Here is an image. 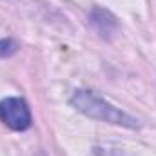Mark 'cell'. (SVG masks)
Listing matches in <instances>:
<instances>
[{
	"mask_svg": "<svg viewBox=\"0 0 156 156\" xmlns=\"http://www.w3.org/2000/svg\"><path fill=\"white\" fill-rule=\"evenodd\" d=\"M0 120L13 131H24L31 125V113L24 100L5 98L0 102Z\"/></svg>",
	"mask_w": 156,
	"mask_h": 156,
	"instance_id": "7a4b0ae2",
	"label": "cell"
},
{
	"mask_svg": "<svg viewBox=\"0 0 156 156\" xmlns=\"http://www.w3.org/2000/svg\"><path fill=\"white\" fill-rule=\"evenodd\" d=\"M16 42H13V40H0V58L2 56H9V55H13L15 51H16Z\"/></svg>",
	"mask_w": 156,
	"mask_h": 156,
	"instance_id": "3957f363",
	"label": "cell"
},
{
	"mask_svg": "<svg viewBox=\"0 0 156 156\" xmlns=\"http://www.w3.org/2000/svg\"><path fill=\"white\" fill-rule=\"evenodd\" d=\"M73 102H75V105H76L80 111L87 113L89 116L102 118V120L115 122V123H127V122H133L131 118H127L123 113H118L115 107L107 105L105 102H102L100 98L93 96V94L87 93V91L78 93L76 96L73 98Z\"/></svg>",
	"mask_w": 156,
	"mask_h": 156,
	"instance_id": "6da1fadb",
	"label": "cell"
}]
</instances>
